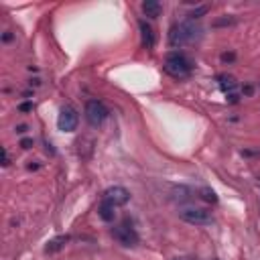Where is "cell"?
Wrapping results in <instances>:
<instances>
[{
    "instance_id": "1",
    "label": "cell",
    "mask_w": 260,
    "mask_h": 260,
    "mask_svg": "<svg viewBox=\"0 0 260 260\" xmlns=\"http://www.w3.org/2000/svg\"><path fill=\"white\" fill-rule=\"evenodd\" d=\"M165 71H167V76H171L175 80H185V78H189L191 76V71H193V63L191 59L187 57L185 53L181 51H171V53H167V57H165Z\"/></svg>"
},
{
    "instance_id": "2",
    "label": "cell",
    "mask_w": 260,
    "mask_h": 260,
    "mask_svg": "<svg viewBox=\"0 0 260 260\" xmlns=\"http://www.w3.org/2000/svg\"><path fill=\"white\" fill-rule=\"evenodd\" d=\"M201 29L195 25V21L187 18V21H183L179 25H173L171 31H169V43L171 47H181L185 43H191L199 37Z\"/></svg>"
},
{
    "instance_id": "3",
    "label": "cell",
    "mask_w": 260,
    "mask_h": 260,
    "mask_svg": "<svg viewBox=\"0 0 260 260\" xmlns=\"http://www.w3.org/2000/svg\"><path fill=\"white\" fill-rule=\"evenodd\" d=\"M179 217L187 224H193V226H208L214 221V216L210 210L206 208H185L179 212Z\"/></svg>"
},
{
    "instance_id": "4",
    "label": "cell",
    "mask_w": 260,
    "mask_h": 260,
    "mask_svg": "<svg viewBox=\"0 0 260 260\" xmlns=\"http://www.w3.org/2000/svg\"><path fill=\"white\" fill-rule=\"evenodd\" d=\"M112 236L118 240L122 246H126V248H134L138 244V240H140L138 234H136V230L132 228V224H130L128 219H124L120 226H116L112 230Z\"/></svg>"
},
{
    "instance_id": "5",
    "label": "cell",
    "mask_w": 260,
    "mask_h": 260,
    "mask_svg": "<svg viewBox=\"0 0 260 260\" xmlns=\"http://www.w3.org/2000/svg\"><path fill=\"white\" fill-rule=\"evenodd\" d=\"M108 108L100 102V100H89L87 104H86V120L91 124V126H100V124H104L106 122V118H108Z\"/></svg>"
},
{
    "instance_id": "6",
    "label": "cell",
    "mask_w": 260,
    "mask_h": 260,
    "mask_svg": "<svg viewBox=\"0 0 260 260\" xmlns=\"http://www.w3.org/2000/svg\"><path fill=\"white\" fill-rule=\"evenodd\" d=\"M78 122H80V116L76 110L71 106H63L59 112V118H57V128L61 132H73L78 128Z\"/></svg>"
},
{
    "instance_id": "7",
    "label": "cell",
    "mask_w": 260,
    "mask_h": 260,
    "mask_svg": "<svg viewBox=\"0 0 260 260\" xmlns=\"http://www.w3.org/2000/svg\"><path fill=\"white\" fill-rule=\"evenodd\" d=\"M128 199H130V193H128V189H124V187H110V189H106L104 191V195H102V201H106V203H110V206H114V208H118V206H124V203H128Z\"/></svg>"
},
{
    "instance_id": "8",
    "label": "cell",
    "mask_w": 260,
    "mask_h": 260,
    "mask_svg": "<svg viewBox=\"0 0 260 260\" xmlns=\"http://www.w3.org/2000/svg\"><path fill=\"white\" fill-rule=\"evenodd\" d=\"M138 27H140V37H142L144 49H153V47H155V33H153V27L148 25L146 21H140Z\"/></svg>"
},
{
    "instance_id": "9",
    "label": "cell",
    "mask_w": 260,
    "mask_h": 260,
    "mask_svg": "<svg viewBox=\"0 0 260 260\" xmlns=\"http://www.w3.org/2000/svg\"><path fill=\"white\" fill-rule=\"evenodd\" d=\"M219 80V87H221V91L230 98V96H236V87H238V84H236V80L232 78V76H219L217 78Z\"/></svg>"
},
{
    "instance_id": "10",
    "label": "cell",
    "mask_w": 260,
    "mask_h": 260,
    "mask_svg": "<svg viewBox=\"0 0 260 260\" xmlns=\"http://www.w3.org/2000/svg\"><path fill=\"white\" fill-rule=\"evenodd\" d=\"M161 10H163V6H161V2H157V0H144L142 2V12L151 18H157L161 14Z\"/></svg>"
},
{
    "instance_id": "11",
    "label": "cell",
    "mask_w": 260,
    "mask_h": 260,
    "mask_svg": "<svg viewBox=\"0 0 260 260\" xmlns=\"http://www.w3.org/2000/svg\"><path fill=\"white\" fill-rule=\"evenodd\" d=\"M114 210H116L114 206H110V203L102 201V206L98 208V214H100V217H102L104 221H112V219L116 217V212H114Z\"/></svg>"
},
{
    "instance_id": "12",
    "label": "cell",
    "mask_w": 260,
    "mask_h": 260,
    "mask_svg": "<svg viewBox=\"0 0 260 260\" xmlns=\"http://www.w3.org/2000/svg\"><path fill=\"white\" fill-rule=\"evenodd\" d=\"M67 240H69V236H57V238H53L51 242L45 246V252H57V250H61V248L67 244Z\"/></svg>"
},
{
    "instance_id": "13",
    "label": "cell",
    "mask_w": 260,
    "mask_h": 260,
    "mask_svg": "<svg viewBox=\"0 0 260 260\" xmlns=\"http://www.w3.org/2000/svg\"><path fill=\"white\" fill-rule=\"evenodd\" d=\"M199 193H201V199H206V201H210V203H216V201H217V197H216V193H214L212 189H201Z\"/></svg>"
},
{
    "instance_id": "14",
    "label": "cell",
    "mask_w": 260,
    "mask_h": 260,
    "mask_svg": "<svg viewBox=\"0 0 260 260\" xmlns=\"http://www.w3.org/2000/svg\"><path fill=\"white\" fill-rule=\"evenodd\" d=\"M208 12V6H199L197 10H193L191 14H189V18H191V21H195V18H199L201 14H206Z\"/></svg>"
},
{
    "instance_id": "15",
    "label": "cell",
    "mask_w": 260,
    "mask_h": 260,
    "mask_svg": "<svg viewBox=\"0 0 260 260\" xmlns=\"http://www.w3.org/2000/svg\"><path fill=\"white\" fill-rule=\"evenodd\" d=\"M236 23V18H219V21H216L214 25L216 27H221V25H234Z\"/></svg>"
},
{
    "instance_id": "16",
    "label": "cell",
    "mask_w": 260,
    "mask_h": 260,
    "mask_svg": "<svg viewBox=\"0 0 260 260\" xmlns=\"http://www.w3.org/2000/svg\"><path fill=\"white\" fill-rule=\"evenodd\" d=\"M234 59H236L234 53H221V61H224V63H226V61H234Z\"/></svg>"
},
{
    "instance_id": "17",
    "label": "cell",
    "mask_w": 260,
    "mask_h": 260,
    "mask_svg": "<svg viewBox=\"0 0 260 260\" xmlns=\"http://www.w3.org/2000/svg\"><path fill=\"white\" fill-rule=\"evenodd\" d=\"M18 110H21V112H31V110H33V104H31V102H25V104L18 106Z\"/></svg>"
},
{
    "instance_id": "18",
    "label": "cell",
    "mask_w": 260,
    "mask_h": 260,
    "mask_svg": "<svg viewBox=\"0 0 260 260\" xmlns=\"http://www.w3.org/2000/svg\"><path fill=\"white\" fill-rule=\"evenodd\" d=\"M2 165H4V167L10 165V159H8V151H6V148H2Z\"/></svg>"
},
{
    "instance_id": "19",
    "label": "cell",
    "mask_w": 260,
    "mask_h": 260,
    "mask_svg": "<svg viewBox=\"0 0 260 260\" xmlns=\"http://www.w3.org/2000/svg\"><path fill=\"white\" fill-rule=\"evenodd\" d=\"M21 146H23V148H31V146H33V140H31V138H25V140L21 142Z\"/></svg>"
},
{
    "instance_id": "20",
    "label": "cell",
    "mask_w": 260,
    "mask_h": 260,
    "mask_svg": "<svg viewBox=\"0 0 260 260\" xmlns=\"http://www.w3.org/2000/svg\"><path fill=\"white\" fill-rule=\"evenodd\" d=\"M16 132H27V126L25 124H18L16 126Z\"/></svg>"
},
{
    "instance_id": "21",
    "label": "cell",
    "mask_w": 260,
    "mask_h": 260,
    "mask_svg": "<svg viewBox=\"0 0 260 260\" xmlns=\"http://www.w3.org/2000/svg\"><path fill=\"white\" fill-rule=\"evenodd\" d=\"M244 94H246V96L252 94V86H246V87H244Z\"/></svg>"
},
{
    "instance_id": "22",
    "label": "cell",
    "mask_w": 260,
    "mask_h": 260,
    "mask_svg": "<svg viewBox=\"0 0 260 260\" xmlns=\"http://www.w3.org/2000/svg\"><path fill=\"white\" fill-rule=\"evenodd\" d=\"M2 39H4V41H10V39H12V35H10V33H4Z\"/></svg>"
},
{
    "instance_id": "23",
    "label": "cell",
    "mask_w": 260,
    "mask_h": 260,
    "mask_svg": "<svg viewBox=\"0 0 260 260\" xmlns=\"http://www.w3.org/2000/svg\"><path fill=\"white\" fill-rule=\"evenodd\" d=\"M216 260H217V258H216Z\"/></svg>"
}]
</instances>
